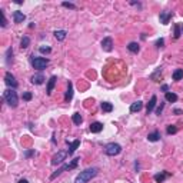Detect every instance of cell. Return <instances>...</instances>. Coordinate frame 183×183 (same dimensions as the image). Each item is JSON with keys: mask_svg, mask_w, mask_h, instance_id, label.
Masks as SVG:
<instances>
[{"mask_svg": "<svg viewBox=\"0 0 183 183\" xmlns=\"http://www.w3.org/2000/svg\"><path fill=\"white\" fill-rule=\"evenodd\" d=\"M39 50H40V53H50L52 52V49L49 47V46H41Z\"/></svg>", "mask_w": 183, "mask_h": 183, "instance_id": "32", "label": "cell"}, {"mask_svg": "<svg viewBox=\"0 0 183 183\" xmlns=\"http://www.w3.org/2000/svg\"><path fill=\"white\" fill-rule=\"evenodd\" d=\"M30 45V39L27 37V36H24V37L22 39V41H20V47L22 49H27Z\"/></svg>", "mask_w": 183, "mask_h": 183, "instance_id": "27", "label": "cell"}, {"mask_svg": "<svg viewBox=\"0 0 183 183\" xmlns=\"http://www.w3.org/2000/svg\"><path fill=\"white\" fill-rule=\"evenodd\" d=\"M13 20H15V23H23L26 20V15L20 10H16L13 11Z\"/></svg>", "mask_w": 183, "mask_h": 183, "instance_id": "11", "label": "cell"}, {"mask_svg": "<svg viewBox=\"0 0 183 183\" xmlns=\"http://www.w3.org/2000/svg\"><path fill=\"white\" fill-rule=\"evenodd\" d=\"M4 82H6V85H7L9 87H11V89H16V87L19 86V83H17L16 77L11 75L10 72H7V73L4 75Z\"/></svg>", "mask_w": 183, "mask_h": 183, "instance_id": "7", "label": "cell"}, {"mask_svg": "<svg viewBox=\"0 0 183 183\" xmlns=\"http://www.w3.org/2000/svg\"><path fill=\"white\" fill-rule=\"evenodd\" d=\"M72 99H73V83L69 82L68 83V92H66V94H64V102H70Z\"/></svg>", "mask_w": 183, "mask_h": 183, "instance_id": "14", "label": "cell"}, {"mask_svg": "<svg viewBox=\"0 0 183 183\" xmlns=\"http://www.w3.org/2000/svg\"><path fill=\"white\" fill-rule=\"evenodd\" d=\"M17 183H29V180H27V179H20Z\"/></svg>", "mask_w": 183, "mask_h": 183, "instance_id": "38", "label": "cell"}, {"mask_svg": "<svg viewBox=\"0 0 183 183\" xmlns=\"http://www.w3.org/2000/svg\"><path fill=\"white\" fill-rule=\"evenodd\" d=\"M3 99L6 100V103H7L10 107H13V109L17 107V105H19V97H17V93L15 92V89L4 90Z\"/></svg>", "mask_w": 183, "mask_h": 183, "instance_id": "2", "label": "cell"}, {"mask_svg": "<svg viewBox=\"0 0 183 183\" xmlns=\"http://www.w3.org/2000/svg\"><path fill=\"white\" fill-rule=\"evenodd\" d=\"M173 80H176V82H177V80H182L183 79V69H176L175 72H173Z\"/></svg>", "mask_w": 183, "mask_h": 183, "instance_id": "23", "label": "cell"}, {"mask_svg": "<svg viewBox=\"0 0 183 183\" xmlns=\"http://www.w3.org/2000/svg\"><path fill=\"white\" fill-rule=\"evenodd\" d=\"M97 173H99V169L97 168H87L76 176L75 183H87L90 179H93Z\"/></svg>", "mask_w": 183, "mask_h": 183, "instance_id": "1", "label": "cell"}, {"mask_svg": "<svg viewBox=\"0 0 183 183\" xmlns=\"http://www.w3.org/2000/svg\"><path fill=\"white\" fill-rule=\"evenodd\" d=\"M176 132H177V127H176L175 124H170V126H168V129H166V133H168V135H175Z\"/></svg>", "mask_w": 183, "mask_h": 183, "instance_id": "28", "label": "cell"}, {"mask_svg": "<svg viewBox=\"0 0 183 183\" xmlns=\"http://www.w3.org/2000/svg\"><path fill=\"white\" fill-rule=\"evenodd\" d=\"M180 34H182V29H180V24H175V39H179Z\"/></svg>", "mask_w": 183, "mask_h": 183, "instance_id": "29", "label": "cell"}, {"mask_svg": "<svg viewBox=\"0 0 183 183\" xmlns=\"http://www.w3.org/2000/svg\"><path fill=\"white\" fill-rule=\"evenodd\" d=\"M11 62H13V49L9 47L7 52H6V63L10 64Z\"/></svg>", "mask_w": 183, "mask_h": 183, "instance_id": "25", "label": "cell"}, {"mask_svg": "<svg viewBox=\"0 0 183 183\" xmlns=\"http://www.w3.org/2000/svg\"><path fill=\"white\" fill-rule=\"evenodd\" d=\"M68 145H69V150H68V153H69V156H72V155H73V153L76 152V150H77L79 145H80V140H79V139L73 140V142H69V140H68Z\"/></svg>", "mask_w": 183, "mask_h": 183, "instance_id": "10", "label": "cell"}, {"mask_svg": "<svg viewBox=\"0 0 183 183\" xmlns=\"http://www.w3.org/2000/svg\"><path fill=\"white\" fill-rule=\"evenodd\" d=\"M53 34H54V37H56L57 40L62 41V40H64V39H66V34H68V33H66V30H56V32H54Z\"/></svg>", "mask_w": 183, "mask_h": 183, "instance_id": "21", "label": "cell"}, {"mask_svg": "<svg viewBox=\"0 0 183 183\" xmlns=\"http://www.w3.org/2000/svg\"><path fill=\"white\" fill-rule=\"evenodd\" d=\"M32 83L33 85H41V83L45 82V76L41 75V73H37V75H34V76H32Z\"/></svg>", "mask_w": 183, "mask_h": 183, "instance_id": "16", "label": "cell"}, {"mask_svg": "<svg viewBox=\"0 0 183 183\" xmlns=\"http://www.w3.org/2000/svg\"><path fill=\"white\" fill-rule=\"evenodd\" d=\"M47 64H49V59H46V57H33L32 59V66L36 70H43V69H46Z\"/></svg>", "mask_w": 183, "mask_h": 183, "instance_id": "5", "label": "cell"}, {"mask_svg": "<svg viewBox=\"0 0 183 183\" xmlns=\"http://www.w3.org/2000/svg\"><path fill=\"white\" fill-rule=\"evenodd\" d=\"M175 113L176 115H182V110L180 109H175Z\"/></svg>", "mask_w": 183, "mask_h": 183, "instance_id": "39", "label": "cell"}, {"mask_svg": "<svg viewBox=\"0 0 183 183\" xmlns=\"http://www.w3.org/2000/svg\"><path fill=\"white\" fill-rule=\"evenodd\" d=\"M164 99H166V102H170V103H175V102H177V94L176 93H172V92H168V93L164 94Z\"/></svg>", "mask_w": 183, "mask_h": 183, "instance_id": "19", "label": "cell"}, {"mask_svg": "<svg viewBox=\"0 0 183 183\" xmlns=\"http://www.w3.org/2000/svg\"><path fill=\"white\" fill-rule=\"evenodd\" d=\"M102 49L105 52H112L113 50V40L112 37H105L102 40Z\"/></svg>", "mask_w": 183, "mask_h": 183, "instance_id": "9", "label": "cell"}, {"mask_svg": "<svg viewBox=\"0 0 183 183\" xmlns=\"http://www.w3.org/2000/svg\"><path fill=\"white\" fill-rule=\"evenodd\" d=\"M127 49H129V52H132V53H137L139 50H140V47H139V45L136 41H130V43L127 45Z\"/></svg>", "mask_w": 183, "mask_h": 183, "instance_id": "22", "label": "cell"}, {"mask_svg": "<svg viewBox=\"0 0 183 183\" xmlns=\"http://www.w3.org/2000/svg\"><path fill=\"white\" fill-rule=\"evenodd\" d=\"M142 107H143V102L137 100V102H135V103H132V106H130V112H132V113L140 112V110H142Z\"/></svg>", "mask_w": 183, "mask_h": 183, "instance_id": "18", "label": "cell"}, {"mask_svg": "<svg viewBox=\"0 0 183 183\" xmlns=\"http://www.w3.org/2000/svg\"><path fill=\"white\" fill-rule=\"evenodd\" d=\"M159 139H160V133H159L157 130H155V132H152V133L147 135V140H149V142H157Z\"/></svg>", "mask_w": 183, "mask_h": 183, "instance_id": "20", "label": "cell"}, {"mask_svg": "<svg viewBox=\"0 0 183 183\" xmlns=\"http://www.w3.org/2000/svg\"><path fill=\"white\" fill-rule=\"evenodd\" d=\"M62 6H63V7H69V9H76V6L73 3H69V2H63V3H62Z\"/></svg>", "mask_w": 183, "mask_h": 183, "instance_id": "33", "label": "cell"}, {"mask_svg": "<svg viewBox=\"0 0 183 183\" xmlns=\"http://www.w3.org/2000/svg\"><path fill=\"white\" fill-rule=\"evenodd\" d=\"M163 45H164V39H157V40H156V47L157 49H162V47H163Z\"/></svg>", "mask_w": 183, "mask_h": 183, "instance_id": "31", "label": "cell"}, {"mask_svg": "<svg viewBox=\"0 0 183 183\" xmlns=\"http://www.w3.org/2000/svg\"><path fill=\"white\" fill-rule=\"evenodd\" d=\"M180 29H182V34H183V26H180Z\"/></svg>", "mask_w": 183, "mask_h": 183, "instance_id": "42", "label": "cell"}, {"mask_svg": "<svg viewBox=\"0 0 183 183\" xmlns=\"http://www.w3.org/2000/svg\"><path fill=\"white\" fill-rule=\"evenodd\" d=\"M32 155H34V150H27V152H24V156L26 157H30Z\"/></svg>", "mask_w": 183, "mask_h": 183, "instance_id": "36", "label": "cell"}, {"mask_svg": "<svg viewBox=\"0 0 183 183\" xmlns=\"http://www.w3.org/2000/svg\"><path fill=\"white\" fill-rule=\"evenodd\" d=\"M72 120H73V123L77 124V126L83 122V119H82V116H80V113H73V116H72Z\"/></svg>", "mask_w": 183, "mask_h": 183, "instance_id": "26", "label": "cell"}, {"mask_svg": "<svg viewBox=\"0 0 183 183\" xmlns=\"http://www.w3.org/2000/svg\"><path fill=\"white\" fill-rule=\"evenodd\" d=\"M23 100H26V102L32 100V93H30V92H26V93H23Z\"/></svg>", "mask_w": 183, "mask_h": 183, "instance_id": "34", "label": "cell"}, {"mask_svg": "<svg viewBox=\"0 0 183 183\" xmlns=\"http://www.w3.org/2000/svg\"><path fill=\"white\" fill-rule=\"evenodd\" d=\"M156 102H157L156 96H152V97H150L149 103H147V107H146V113H147V115H149V113H152V110H153L155 106H156Z\"/></svg>", "mask_w": 183, "mask_h": 183, "instance_id": "15", "label": "cell"}, {"mask_svg": "<svg viewBox=\"0 0 183 183\" xmlns=\"http://www.w3.org/2000/svg\"><path fill=\"white\" fill-rule=\"evenodd\" d=\"M163 107H164V103H160V106L156 109V115H162V110H163Z\"/></svg>", "mask_w": 183, "mask_h": 183, "instance_id": "35", "label": "cell"}, {"mask_svg": "<svg viewBox=\"0 0 183 183\" xmlns=\"http://www.w3.org/2000/svg\"><path fill=\"white\" fill-rule=\"evenodd\" d=\"M0 15H2V27H4L7 24V20H6V16H4V11L0 10Z\"/></svg>", "mask_w": 183, "mask_h": 183, "instance_id": "30", "label": "cell"}, {"mask_svg": "<svg viewBox=\"0 0 183 183\" xmlns=\"http://www.w3.org/2000/svg\"><path fill=\"white\" fill-rule=\"evenodd\" d=\"M169 176H170V175H169L168 172L157 173V175H155V182H156V183H162V182H164V179H168Z\"/></svg>", "mask_w": 183, "mask_h": 183, "instance_id": "17", "label": "cell"}, {"mask_svg": "<svg viewBox=\"0 0 183 183\" xmlns=\"http://www.w3.org/2000/svg\"><path fill=\"white\" fill-rule=\"evenodd\" d=\"M68 155H69V153L66 152V150H59V152H57V153L52 157V164H53V166H56V164H60L64 160V159H66V156H68Z\"/></svg>", "mask_w": 183, "mask_h": 183, "instance_id": "6", "label": "cell"}, {"mask_svg": "<svg viewBox=\"0 0 183 183\" xmlns=\"http://www.w3.org/2000/svg\"><path fill=\"white\" fill-rule=\"evenodd\" d=\"M135 169H136V172L139 170V162H135Z\"/></svg>", "mask_w": 183, "mask_h": 183, "instance_id": "40", "label": "cell"}, {"mask_svg": "<svg viewBox=\"0 0 183 183\" xmlns=\"http://www.w3.org/2000/svg\"><path fill=\"white\" fill-rule=\"evenodd\" d=\"M132 4H133V6H137V7H142V6H140V3H136V2H132Z\"/></svg>", "mask_w": 183, "mask_h": 183, "instance_id": "41", "label": "cell"}, {"mask_svg": "<svg viewBox=\"0 0 183 183\" xmlns=\"http://www.w3.org/2000/svg\"><path fill=\"white\" fill-rule=\"evenodd\" d=\"M162 90H163V92H166V93H168L169 86H168V85H163V86H162Z\"/></svg>", "mask_w": 183, "mask_h": 183, "instance_id": "37", "label": "cell"}, {"mask_svg": "<svg viewBox=\"0 0 183 183\" xmlns=\"http://www.w3.org/2000/svg\"><path fill=\"white\" fill-rule=\"evenodd\" d=\"M172 16H173V11H169V10L160 11V16H159V19H160V23H162V24H168L169 20L172 19Z\"/></svg>", "mask_w": 183, "mask_h": 183, "instance_id": "8", "label": "cell"}, {"mask_svg": "<svg viewBox=\"0 0 183 183\" xmlns=\"http://www.w3.org/2000/svg\"><path fill=\"white\" fill-rule=\"evenodd\" d=\"M56 80H57V77H56V76H52V77L49 79V82H47V87H46V93H47V94H52L53 87H54V85H56Z\"/></svg>", "mask_w": 183, "mask_h": 183, "instance_id": "13", "label": "cell"}, {"mask_svg": "<svg viewBox=\"0 0 183 183\" xmlns=\"http://www.w3.org/2000/svg\"><path fill=\"white\" fill-rule=\"evenodd\" d=\"M89 130L92 132V133H100V132L103 130V124H102L100 122H93V123L90 124Z\"/></svg>", "mask_w": 183, "mask_h": 183, "instance_id": "12", "label": "cell"}, {"mask_svg": "<svg viewBox=\"0 0 183 183\" xmlns=\"http://www.w3.org/2000/svg\"><path fill=\"white\" fill-rule=\"evenodd\" d=\"M102 110L105 113H110L113 110V105L109 103V102H103V103H102Z\"/></svg>", "mask_w": 183, "mask_h": 183, "instance_id": "24", "label": "cell"}, {"mask_svg": "<svg viewBox=\"0 0 183 183\" xmlns=\"http://www.w3.org/2000/svg\"><path fill=\"white\" fill-rule=\"evenodd\" d=\"M120 152H122V146L117 143H109L105 146V153L107 156H117Z\"/></svg>", "mask_w": 183, "mask_h": 183, "instance_id": "4", "label": "cell"}, {"mask_svg": "<svg viewBox=\"0 0 183 183\" xmlns=\"http://www.w3.org/2000/svg\"><path fill=\"white\" fill-rule=\"evenodd\" d=\"M79 160H80V159H77V157H76V159H73V160L70 162V163L63 164L62 168H59L56 172H54L52 176H50V180H54L57 176H60L63 172H66V170H72V169H76V168H77V164H79Z\"/></svg>", "mask_w": 183, "mask_h": 183, "instance_id": "3", "label": "cell"}]
</instances>
